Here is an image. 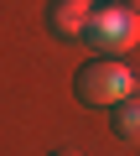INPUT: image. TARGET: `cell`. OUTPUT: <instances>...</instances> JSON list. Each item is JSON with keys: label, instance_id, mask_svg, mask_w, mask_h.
Listing matches in <instances>:
<instances>
[{"label": "cell", "instance_id": "cell-1", "mask_svg": "<svg viewBox=\"0 0 140 156\" xmlns=\"http://www.w3.org/2000/svg\"><path fill=\"white\" fill-rule=\"evenodd\" d=\"M135 89H140V78H135V68L119 62V57H94V62L78 73V99H83V104H109V109H119L125 99H135Z\"/></svg>", "mask_w": 140, "mask_h": 156}, {"label": "cell", "instance_id": "cell-2", "mask_svg": "<svg viewBox=\"0 0 140 156\" xmlns=\"http://www.w3.org/2000/svg\"><path fill=\"white\" fill-rule=\"evenodd\" d=\"M88 42L99 47V52H125V47H135L140 42V16L130 11V5H99L94 11V21H88Z\"/></svg>", "mask_w": 140, "mask_h": 156}, {"label": "cell", "instance_id": "cell-3", "mask_svg": "<svg viewBox=\"0 0 140 156\" xmlns=\"http://www.w3.org/2000/svg\"><path fill=\"white\" fill-rule=\"evenodd\" d=\"M94 11H99L94 0H52L47 21H52V31H57V37H88Z\"/></svg>", "mask_w": 140, "mask_h": 156}, {"label": "cell", "instance_id": "cell-4", "mask_svg": "<svg viewBox=\"0 0 140 156\" xmlns=\"http://www.w3.org/2000/svg\"><path fill=\"white\" fill-rule=\"evenodd\" d=\"M114 130H119L130 146H140V94H135V99H125V104L114 109Z\"/></svg>", "mask_w": 140, "mask_h": 156}, {"label": "cell", "instance_id": "cell-5", "mask_svg": "<svg viewBox=\"0 0 140 156\" xmlns=\"http://www.w3.org/2000/svg\"><path fill=\"white\" fill-rule=\"evenodd\" d=\"M52 156H78V151H52Z\"/></svg>", "mask_w": 140, "mask_h": 156}]
</instances>
